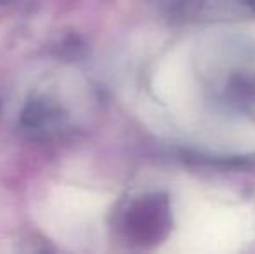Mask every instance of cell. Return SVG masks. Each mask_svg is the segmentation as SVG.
<instances>
[{"instance_id":"1","label":"cell","mask_w":255,"mask_h":254,"mask_svg":"<svg viewBox=\"0 0 255 254\" xmlns=\"http://www.w3.org/2000/svg\"><path fill=\"white\" fill-rule=\"evenodd\" d=\"M170 228V207L165 197L148 195L127 214V232L139 244H156Z\"/></svg>"}]
</instances>
